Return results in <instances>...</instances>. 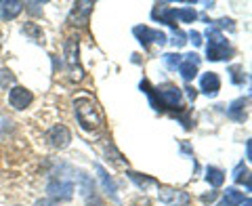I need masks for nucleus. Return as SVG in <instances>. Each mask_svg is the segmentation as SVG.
<instances>
[{"mask_svg":"<svg viewBox=\"0 0 252 206\" xmlns=\"http://www.w3.org/2000/svg\"><path fill=\"white\" fill-rule=\"evenodd\" d=\"M74 109H76L78 124H80L84 131H99L101 126H103V116H101V109H99V105L91 97H78V99H74Z\"/></svg>","mask_w":252,"mask_h":206,"instance_id":"nucleus-1","label":"nucleus"},{"mask_svg":"<svg viewBox=\"0 0 252 206\" xmlns=\"http://www.w3.org/2000/svg\"><path fill=\"white\" fill-rule=\"evenodd\" d=\"M208 36V46H206V55L210 61H227L233 55V49L229 46V42H227V38L220 34L219 30L210 28L206 32Z\"/></svg>","mask_w":252,"mask_h":206,"instance_id":"nucleus-2","label":"nucleus"},{"mask_svg":"<svg viewBox=\"0 0 252 206\" xmlns=\"http://www.w3.org/2000/svg\"><path fill=\"white\" fill-rule=\"evenodd\" d=\"M46 194L53 202H63L69 200L74 196V179L69 175H63V172H53V177L49 179V185H46Z\"/></svg>","mask_w":252,"mask_h":206,"instance_id":"nucleus-3","label":"nucleus"},{"mask_svg":"<svg viewBox=\"0 0 252 206\" xmlns=\"http://www.w3.org/2000/svg\"><path fill=\"white\" fill-rule=\"evenodd\" d=\"M63 55H65V66L69 69L72 80H82L84 78V69L80 63V40L78 38H67L65 46H63Z\"/></svg>","mask_w":252,"mask_h":206,"instance_id":"nucleus-4","label":"nucleus"},{"mask_svg":"<svg viewBox=\"0 0 252 206\" xmlns=\"http://www.w3.org/2000/svg\"><path fill=\"white\" fill-rule=\"evenodd\" d=\"M76 179H78V189H80V196H82V200L86 202V206H99L101 198L97 194V185H94V181L82 171H78Z\"/></svg>","mask_w":252,"mask_h":206,"instance_id":"nucleus-5","label":"nucleus"},{"mask_svg":"<svg viewBox=\"0 0 252 206\" xmlns=\"http://www.w3.org/2000/svg\"><path fill=\"white\" fill-rule=\"evenodd\" d=\"M156 97H158V107L160 109H181V99L183 93L177 86H166V89H156Z\"/></svg>","mask_w":252,"mask_h":206,"instance_id":"nucleus-6","label":"nucleus"},{"mask_svg":"<svg viewBox=\"0 0 252 206\" xmlns=\"http://www.w3.org/2000/svg\"><path fill=\"white\" fill-rule=\"evenodd\" d=\"M93 6H94V2H91V0H78V2H74L72 11L67 15V21L72 23V26L84 28L86 23H89V15L93 13Z\"/></svg>","mask_w":252,"mask_h":206,"instance_id":"nucleus-7","label":"nucleus"},{"mask_svg":"<svg viewBox=\"0 0 252 206\" xmlns=\"http://www.w3.org/2000/svg\"><path fill=\"white\" fill-rule=\"evenodd\" d=\"M46 141L57 149H65L69 145V141H72V133H69L65 124H55L46 131Z\"/></svg>","mask_w":252,"mask_h":206,"instance_id":"nucleus-8","label":"nucleus"},{"mask_svg":"<svg viewBox=\"0 0 252 206\" xmlns=\"http://www.w3.org/2000/svg\"><path fill=\"white\" fill-rule=\"evenodd\" d=\"M132 34H135L137 38H139V42L145 46L152 44V42H156V44H164L166 42V34L164 32H160V30H152V28H147V26H137L135 30H132Z\"/></svg>","mask_w":252,"mask_h":206,"instance_id":"nucleus-9","label":"nucleus"},{"mask_svg":"<svg viewBox=\"0 0 252 206\" xmlns=\"http://www.w3.org/2000/svg\"><path fill=\"white\" fill-rule=\"evenodd\" d=\"M32 101H34V95H32V91H28L26 86L15 84L13 89L9 91V103H11V107H15V109H26Z\"/></svg>","mask_w":252,"mask_h":206,"instance_id":"nucleus-10","label":"nucleus"},{"mask_svg":"<svg viewBox=\"0 0 252 206\" xmlns=\"http://www.w3.org/2000/svg\"><path fill=\"white\" fill-rule=\"evenodd\" d=\"M198 68H200V57L195 53H189V55H183V59H181V66L177 68L179 74L183 76V80H191V78L198 74Z\"/></svg>","mask_w":252,"mask_h":206,"instance_id":"nucleus-11","label":"nucleus"},{"mask_svg":"<svg viewBox=\"0 0 252 206\" xmlns=\"http://www.w3.org/2000/svg\"><path fill=\"white\" fill-rule=\"evenodd\" d=\"M200 91L204 95H208V97H215V95L220 91V78L217 72H206L202 74L200 78Z\"/></svg>","mask_w":252,"mask_h":206,"instance_id":"nucleus-12","label":"nucleus"},{"mask_svg":"<svg viewBox=\"0 0 252 206\" xmlns=\"http://www.w3.org/2000/svg\"><path fill=\"white\" fill-rule=\"evenodd\" d=\"M23 6H26V2H21V0H2V2H0V17L6 21L19 17Z\"/></svg>","mask_w":252,"mask_h":206,"instance_id":"nucleus-13","label":"nucleus"},{"mask_svg":"<svg viewBox=\"0 0 252 206\" xmlns=\"http://www.w3.org/2000/svg\"><path fill=\"white\" fill-rule=\"evenodd\" d=\"M94 169H97V175H99L101 185H103V192L112 198V200H118V185H116V181L109 177V172L101 164H94Z\"/></svg>","mask_w":252,"mask_h":206,"instance_id":"nucleus-14","label":"nucleus"},{"mask_svg":"<svg viewBox=\"0 0 252 206\" xmlns=\"http://www.w3.org/2000/svg\"><path fill=\"white\" fill-rule=\"evenodd\" d=\"M248 99L250 97H240L229 103V107H227V116L231 118L235 122H244L246 120V105H248Z\"/></svg>","mask_w":252,"mask_h":206,"instance_id":"nucleus-15","label":"nucleus"},{"mask_svg":"<svg viewBox=\"0 0 252 206\" xmlns=\"http://www.w3.org/2000/svg\"><path fill=\"white\" fill-rule=\"evenodd\" d=\"M244 202V194L238 192L235 187H227V192H225V198L220 200L217 206H238Z\"/></svg>","mask_w":252,"mask_h":206,"instance_id":"nucleus-16","label":"nucleus"},{"mask_svg":"<svg viewBox=\"0 0 252 206\" xmlns=\"http://www.w3.org/2000/svg\"><path fill=\"white\" fill-rule=\"evenodd\" d=\"M206 181L212 187H220L225 183V172L220 169H217V166H208L206 169Z\"/></svg>","mask_w":252,"mask_h":206,"instance_id":"nucleus-17","label":"nucleus"},{"mask_svg":"<svg viewBox=\"0 0 252 206\" xmlns=\"http://www.w3.org/2000/svg\"><path fill=\"white\" fill-rule=\"evenodd\" d=\"M126 175H128V179H130L132 183H135L139 189H143V192H145V189H147L149 185H154V183H156V181H154L152 177L139 175V172H135V171H128V172H126Z\"/></svg>","mask_w":252,"mask_h":206,"instance_id":"nucleus-18","label":"nucleus"},{"mask_svg":"<svg viewBox=\"0 0 252 206\" xmlns=\"http://www.w3.org/2000/svg\"><path fill=\"white\" fill-rule=\"evenodd\" d=\"M229 74H231V82L233 84H244V82L248 80V76H246V72H244L242 66H231L229 68Z\"/></svg>","mask_w":252,"mask_h":206,"instance_id":"nucleus-19","label":"nucleus"},{"mask_svg":"<svg viewBox=\"0 0 252 206\" xmlns=\"http://www.w3.org/2000/svg\"><path fill=\"white\" fill-rule=\"evenodd\" d=\"M21 32H23V34H26V36H32V40L42 42V32H40V28H38L36 23H26Z\"/></svg>","mask_w":252,"mask_h":206,"instance_id":"nucleus-20","label":"nucleus"},{"mask_svg":"<svg viewBox=\"0 0 252 206\" xmlns=\"http://www.w3.org/2000/svg\"><path fill=\"white\" fill-rule=\"evenodd\" d=\"M0 86L2 89H13L15 86V74L11 72V69H6V68H0Z\"/></svg>","mask_w":252,"mask_h":206,"instance_id":"nucleus-21","label":"nucleus"},{"mask_svg":"<svg viewBox=\"0 0 252 206\" xmlns=\"http://www.w3.org/2000/svg\"><path fill=\"white\" fill-rule=\"evenodd\" d=\"M181 59H183V55H179V53H166L162 57L164 61V66H166L168 69H177L181 66Z\"/></svg>","mask_w":252,"mask_h":206,"instance_id":"nucleus-22","label":"nucleus"},{"mask_svg":"<svg viewBox=\"0 0 252 206\" xmlns=\"http://www.w3.org/2000/svg\"><path fill=\"white\" fill-rule=\"evenodd\" d=\"M175 15H177V19H181L183 23H191L195 17H198V13L193 9H189V6H185V9H175Z\"/></svg>","mask_w":252,"mask_h":206,"instance_id":"nucleus-23","label":"nucleus"},{"mask_svg":"<svg viewBox=\"0 0 252 206\" xmlns=\"http://www.w3.org/2000/svg\"><path fill=\"white\" fill-rule=\"evenodd\" d=\"M233 181H235V183L248 181V169H246V164H244V162H240V164L233 169Z\"/></svg>","mask_w":252,"mask_h":206,"instance_id":"nucleus-24","label":"nucleus"},{"mask_svg":"<svg viewBox=\"0 0 252 206\" xmlns=\"http://www.w3.org/2000/svg\"><path fill=\"white\" fill-rule=\"evenodd\" d=\"M158 196H160V200H162V202H166V204H168V202H172V198L177 196V192H175V189H170V187H162Z\"/></svg>","mask_w":252,"mask_h":206,"instance_id":"nucleus-25","label":"nucleus"},{"mask_svg":"<svg viewBox=\"0 0 252 206\" xmlns=\"http://www.w3.org/2000/svg\"><path fill=\"white\" fill-rule=\"evenodd\" d=\"M172 44H175L177 46V49H179V46H183L187 40H185V34H183V32H179V30H175V34H172V40H170Z\"/></svg>","mask_w":252,"mask_h":206,"instance_id":"nucleus-26","label":"nucleus"},{"mask_svg":"<svg viewBox=\"0 0 252 206\" xmlns=\"http://www.w3.org/2000/svg\"><path fill=\"white\" fill-rule=\"evenodd\" d=\"M212 23H217L219 28H229V30L235 28V26H233V19H227V17H225V19H219V21H212Z\"/></svg>","mask_w":252,"mask_h":206,"instance_id":"nucleus-27","label":"nucleus"},{"mask_svg":"<svg viewBox=\"0 0 252 206\" xmlns=\"http://www.w3.org/2000/svg\"><path fill=\"white\" fill-rule=\"evenodd\" d=\"M189 38H191V42H193L195 46L202 44V34H200V32H189Z\"/></svg>","mask_w":252,"mask_h":206,"instance_id":"nucleus-28","label":"nucleus"},{"mask_svg":"<svg viewBox=\"0 0 252 206\" xmlns=\"http://www.w3.org/2000/svg\"><path fill=\"white\" fill-rule=\"evenodd\" d=\"M217 200V192H210L206 196H202V202H215Z\"/></svg>","mask_w":252,"mask_h":206,"instance_id":"nucleus-29","label":"nucleus"},{"mask_svg":"<svg viewBox=\"0 0 252 206\" xmlns=\"http://www.w3.org/2000/svg\"><path fill=\"white\" fill-rule=\"evenodd\" d=\"M185 91H187V97L191 99V101H195V97H198V93H195V89H191V86H187Z\"/></svg>","mask_w":252,"mask_h":206,"instance_id":"nucleus-30","label":"nucleus"},{"mask_svg":"<svg viewBox=\"0 0 252 206\" xmlns=\"http://www.w3.org/2000/svg\"><path fill=\"white\" fill-rule=\"evenodd\" d=\"M246 158H248V160H252V143H250V141H246Z\"/></svg>","mask_w":252,"mask_h":206,"instance_id":"nucleus-31","label":"nucleus"},{"mask_svg":"<svg viewBox=\"0 0 252 206\" xmlns=\"http://www.w3.org/2000/svg\"><path fill=\"white\" fill-rule=\"evenodd\" d=\"M36 206H55V202L53 200H38Z\"/></svg>","mask_w":252,"mask_h":206,"instance_id":"nucleus-32","label":"nucleus"},{"mask_svg":"<svg viewBox=\"0 0 252 206\" xmlns=\"http://www.w3.org/2000/svg\"><path fill=\"white\" fill-rule=\"evenodd\" d=\"M242 206H252V202H250V198H244V202H242Z\"/></svg>","mask_w":252,"mask_h":206,"instance_id":"nucleus-33","label":"nucleus"},{"mask_svg":"<svg viewBox=\"0 0 252 206\" xmlns=\"http://www.w3.org/2000/svg\"><path fill=\"white\" fill-rule=\"evenodd\" d=\"M0 46H2V32H0Z\"/></svg>","mask_w":252,"mask_h":206,"instance_id":"nucleus-34","label":"nucleus"}]
</instances>
